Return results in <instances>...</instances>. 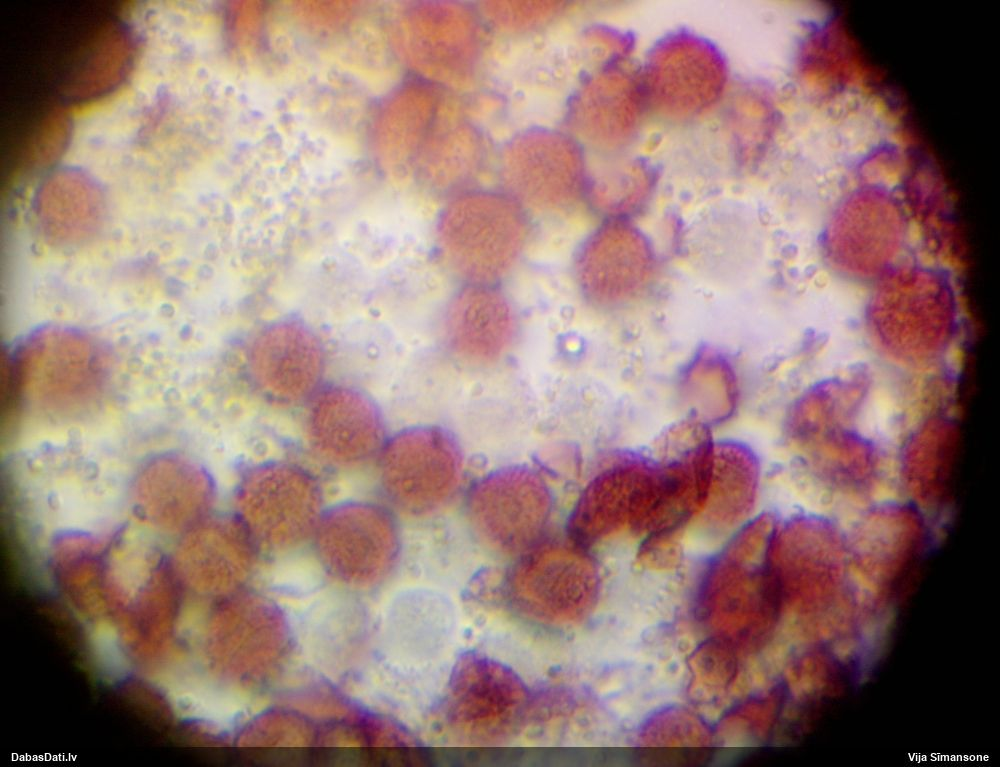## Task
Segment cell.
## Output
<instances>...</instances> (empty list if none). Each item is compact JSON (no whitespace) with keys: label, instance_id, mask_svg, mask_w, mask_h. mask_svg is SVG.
<instances>
[{"label":"cell","instance_id":"cell-16","mask_svg":"<svg viewBox=\"0 0 1000 767\" xmlns=\"http://www.w3.org/2000/svg\"><path fill=\"white\" fill-rule=\"evenodd\" d=\"M187 532L179 559L192 580L231 583L251 568L258 548L234 514L209 515Z\"/></svg>","mask_w":1000,"mask_h":767},{"label":"cell","instance_id":"cell-20","mask_svg":"<svg viewBox=\"0 0 1000 767\" xmlns=\"http://www.w3.org/2000/svg\"><path fill=\"white\" fill-rule=\"evenodd\" d=\"M134 44L121 24L105 27L96 36L67 85L75 101L101 96L124 77L133 58Z\"/></svg>","mask_w":1000,"mask_h":767},{"label":"cell","instance_id":"cell-19","mask_svg":"<svg viewBox=\"0 0 1000 767\" xmlns=\"http://www.w3.org/2000/svg\"><path fill=\"white\" fill-rule=\"evenodd\" d=\"M758 467L754 454L736 442L714 445L711 486L703 520L726 529L744 520L756 497Z\"/></svg>","mask_w":1000,"mask_h":767},{"label":"cell","instance_id":"cell-13","mask_svg":"<svg viewBox=\"0 0 1000 767\" xmlns=\"http://www.w3.org/2000/svg\"><path fill=\"white\" fill-rule=\"evenodd\" d=\"M648 107L641 72L625 61L606 63L573 97L569 122L591 145L615 149L637 134Z\"/></svg>","mask_w":1000,"mask_h":767},{"label":"cell","instance_id":"cell-3","mask_svg":"<svg viewBox=\"0 0 1000 767\" xmlns=\"http://www.w3.org/2000/svg\"><path fill=\"white\" fill-rule=\"evenodd\" d=\"M12 404L25 402L54 419L88 412L100 398L104 365L97 348L81 335L48 332L38 335L11 367Z\"/></svg>","mask_w":1000,"mask_h":767},{"label":"cell","instance_id":"cell-17","mask_svg":"<svg viewBox=\"0 0 1000 767\" xmlns=\"http://www.w3.org/2000/svg\"><path fill=\"white\" fill-rule=\"evenodd\" d=\"M501 168L507 179L561 184L574 189L585 180V161L578 144L567 135L537 130L524 133L503 151Z\"/></svg>","mask_w":1000,"mask_h":767},{"label":"cell","instance_id":"cell-10","mask_svg":"<svg viewBox=\"0 0 1000 767\" xmlns=\"http://www.w3.org/2000/svg\"><path fill=\"white\" fill-rule=\"evenodd\" d=\"M304 426L315 455L344 469L375 462L389 436L376 402L362 390L345 384L317 390L308 400Z\"/></svg>","mask_w":1000,"mask_h":767},{"label":"cell","instance_id":"cell-8","mask_svg":"<svg viewBox=\"0 0 1000 767\" xmlns=\"http://www.w3.org/2000/svg\"><path fill=\"white\" fill-rule=\"evenodd\" d=\"M312 538L326 569L357 584L388 575L400 550L396 513L388 505L367 500L326 507Z\"/></svg>","mask_w":1000,"mask_h":767},{"label":"cell","instance_id":"cell-2","mask_svg":"<svg viewBox=\"0 0 1000 767\" xmlns=\"http://www.w3.org/2000/svg\"><path fill=\"white\" fill-rule=\"evenodd\" d=\"M375 463L387 505L413 518L430 517L457 496L464 474V454L447 428L422 424L388 436Z\"/></svg>","mask_w":1000,"mask_h":767},{"label":"cell","instance_id":"cell-15","mask_svg":"<svg viewBox=\"0 0 1000 767\" xmlns=\"http://www.w3.org/2000/svg\"><path fill=\"white\" fill-rule=\"evenodd\" d=\"M831 228L824 250L839 272L857 279L882 276L891 267L902 244L901 224L890 210L847 215Z\"/></svg>","mask_w":1000,"mask_h":767},{"label":"cell","instance_id":"cell-21","mask_svg":"<svg viewBox=\"0 0 1000 767\" xmlns=\"http://www.w3.org/2000/svg\"><path fill=\"white\" fill-rule=\"evenodd\" d=\"M729 112L739 160L755 163L765 149L773 123V112L767 97L756 86L743 87L735 94Z\"/></svg>","mask_w":1000,"mask_h":767},{"label":"cell","instance_id":"cell-7","mask_svg":"<svg viewBox=\"0 0 1000 767\" xmlns=\"http://www.w3.org/2000/svg\"><path fill=\"white\" fill-rule=\"evenodd\" d=\"M650 107L673 120L709 112L722 98L728 68L707 39L688 31L668 34L650 51L641 72Z\"/></svg>","mask_w":1000,"mask_h":767},{"label":"cell","instance_id":"cell-5","mask_svg":"<svg viewBox=\"0 0 1000 767\" xmlns=\"http://www.w3.org/2000/svg\"><path fill=\"white\" fill-rule=\"evenodd\" d=\"M553 494L534 468L512 464L480 477L465 499V515L476 537L489 548L520 555L546 536Z\"/></svg>","mask_w":1000,"mask_h":767},{"label":"cell","instance_id":"cell-4","mask_svg":"<svg viewBox=\"0 0 1000 767\" xmlns=\"http://www.w3.org/2000/svg\"><path fill=\"white\" fill-rule=\"evenodd\" d=\"M316 476L294 462L256 464L240 478L234 516L257 548L285 549L312 537L325 510Z\"/></svg>","mask_w":1000,"mask_h":767},{"label":"cell","instance_id":"cell-12","mask_svg":"<svg viewBox=\"0 0 1000 767\" xmlns=\"http://www.w3.org/2000/svg\"><path fill=\"white\" fill-rule=\"evenodd\" d=\"M325 351L315 332L296 320L262 329L247 356L251 383L267 401L293 406L308 401L322 386Z\"/></svg>","mask_w":1000,"mask_h":767},{"label":"cell","instance_id":"cell-6","mask_svg":"<svg viewBox=\"0 0 1000 767\" xmlns=\"http://www.w3.org/2000/svg\"><path fill=\"white\" fill-rule=\"evenodd\" d=\"M596 570L585 548L545 537L518 555L504 577V592L526 617L553 626L577 621L596 586Z\"/></svg>","mask_w":1000,"mask_h":767},{"label":"cell","instance_id":"cell-11","mask_svg":"<svg viewBox=\"0 0 1000 767\" xmlns=\"http://www.w3.org/2000/svg\"><path fill=\"white\" fill-rule=\"evenodd\" d=\"M528 697L523 681L508 666L467 652L452 670L443 712L453 728L476 737L494 738L518 724Z\"/></svg>","mask_w":1000,"mask_h":767},{"label":"cell","instance_id":"cell-9","mask_svg":"<svg viewBox=\"0 0 1000 767\" xmlns=\"http://www.w3.org/2000/svg\"><path fill=\"white\" fill-rule=\"evenodd\" d=\"M659 488L657 461L622 456L587 483L567 519V537L586 548L630 526L647 529Z\"/></svg>","mask_w":1000,"mask_h":767},{"label":"cell","instance_id":"cell-1","mask_svg":"<svg viewBox=\"0 0 1000 767\" xmlns=\"http://www.w3.org/2000/svg\"><path fill=\"white\" fill-rule=\"evenodd\" d=\"M867 325L875 343L904 361H923L940 354L956 325V305L948 280L920 266L886 271L867 308Z\"/></svg>","mask_w":1000,"mask_h":767},{"label":"cell","instance_id":"cell-18","mask_svg":"<svg viewBox=\"0 0 1000 767\" xmlns=\"http://www.w3.org/2000/svg\"><path fill=\"white\" fill-rule=\"evenodd\" d=\"M43 231L61 241H77L94 232L102 216L96 185L79 171L62 169L43 183L36 205Z\"/></svg>","mask_w":1000,"mask_h":767},{"label":"cell","instance_id":"cell-14","mask_svg":"<svg viewBox=\"0 0 1000 767\" xmlns=\"http://www.w3.org/2000/svg\"><path fill=\"white\" fill-rule=\"evenodd\" d=\"M210 474L196 462L158 456L138 472L132 488L140 520L165 531H189L210 515L214 500Z\"/></svg>","mask_w":1000,"mask_h":767}]
</instances>
